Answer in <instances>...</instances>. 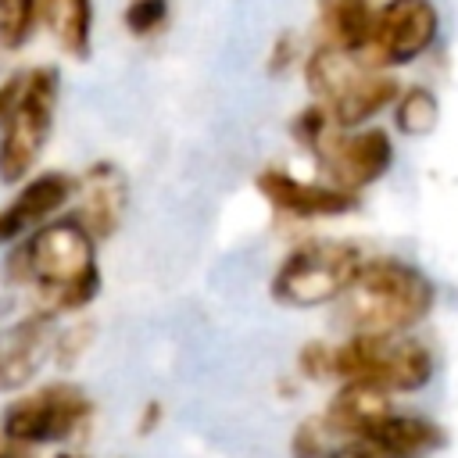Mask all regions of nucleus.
<instances>
[{
  "label": "nucleus",
  "instance_id": "f257e3e1",
  "mask_svg": "<svg viewBox=\"0 0 458 458\" xmlns=\"http://www.w3.org/2000/svg\"><path fill=\"white\" fill-rule=\"evenodd\" d=\"M0 279L7 286H29L32 308L43 318L82 311L100 293L97 240L75 215L50 218L7 247Z\"/></svg>",
  "mask_w": 458,
  "mask_h": 458
},
{
  "label": "nucleus",
  "instance_id": "f03ea898",
  "mask_svg": "<svg viewBox=\"0 0 458 458\" xmlns=\"http://www.w3.org/2000/svg\"><path fill=\"white\" fill-rule=\"evenodd\" d=\"M340 318L351 333H408L437 304L433 279L404 258H365L340 297Z\"/></svg>",
  "mask_w": 458,
  "mask_h": 458
},
{
  "label": "nucleus",
  "instance_id": "7ed1b4c3",
  "mask_svg": "<svg viewBox=\"0 0 458 458\" xmlns=\"http://www.w3.org/2000/svg\"><path fill=\"white\" fill-rule=\"evenodd\" d=\"M433 369V351L408 333H351L333 347V379L372 383L386 394L422 390Z\"/></svg>",
  "mask_w": 458,
  "mask_h": 458
},
{
  "label": "nucleus",
  "instance_id": "20e7f679",
  "mask_svg": "<svg viewBox=\"0 0 458 458\" xmlns=\"http://www.w3.org/2000/svg\"><path fill=\"white\" fill-rule=\"evenodd\" d=\"M365 254L347 240H304L276 265L268 293L283 308H322L344 297Z\"/></svg>",
  "mask_w": 458,
  "mask_h": 458
},
{
  "label": "nucleus",
  "instance_id": "39448f33",
  "mask_svg": "<svg viewBox=\"0 0 458 458\" xmlns=\"http://www.w3.org/2000/svg\"><path fill=\"white\" fill-rule=\"evenodd\" d=\"M89 411H93V401L82 386L54 379L7 401L0 411V433L18 444L43 447V444L68 440L89 419Z\"/></svg>",
  "mask_w": 458,
  "mask_h": 458
},
{
  "label": "nucleus",
  "instance_id": "423d86ee",
  "mask_svg": "<svg viewBox=\"0 0 458 458\" xmlns=\"http://www.w3.org/2000/svg\"><path fill=\"white\" fill-rule=\"evenodd\" d=\"M57 89L61 79L54 68H32L25 75V93L0 129V182L18 186L29 168L39 161L50 129H54V111H57Z\"/></svg>",
  "mask_w": 458,
  "mask_h": 458
},
{
  "label": "nucleus",
  "instance_id": "0eeeda50",
  "mask_svg": "<svg viewBox=\"0 0 458 458\" xmlns=\"http://www.w3.org/2000/svg\"><path fill=\"white\" fill-rule=\"evenodd\" d=\"M440 32L433 0H386L372 14V32L358 54L369 68H397L422 57Z\"/></svg>",
  "mask_w": 458,
  "mask_h": 458
},
{
  "label": "nucleus",
  "instance_id": "6e6552de",
  "mask_svg": "<svg viewBox=\"0 0 458 458\" xmlns=\"http://www.w3.org/2000/svg\"><path fill=\"white\" fill-rule=\"evenodd\" d=\"M326 182L361 193L365 186L379 182L394 165V140L386 129H358V132H333L315 150Z\"/></svg>",
  "mask_w": 458,
  "mask_h": 458
},
{
  "label": "nucleus",
  "instance_id": "1a4fd4ad",
  "mask_svg": "<svg viewBox=\"0 0 458 458\" xmlns=\"http://www.w3.org/2000/svg\"><path fill=\"white\" fill-rule=\"evenodd\" d=\"M258 193L272 204V211L290 218H333L358 208V193L340 190L333 182H308L290 175L286 168H261L254 175Z\"/></svg>",
  "mask_w": 458,
  "mask_h": 458
},
{
  "label": "nucleus",
  "instance_id": "9d476101",
  "mask_svg": "<svg viewBox=\"0 0 458 458\" xmlns=\"http://www.w3.org/2000/svg\"><path fill=\"white\" fill-rule=\"evenodd\" d=\"M54 318L29 311L18 322L0 326V394L25 390L54 354Z\"/></svg>",
  "mask_w": 458,
  "mask_h": 458
},
{
  "label": "nucleus",
  "instance_id": "9b49d317",
  "mask_svg": "<svg viewBox=\"0 0 458 458\" xmlns=\"http://www.w3.org/2000/svg\"><path fill=\"white\" fill-rule=\"evenodd\" d=\"M75 190H79V179H72L68 172H43V175L29 179L11 197V204L0 208V247H11L29 229L50 222L61 208H68Z\"/></svg>",
  "mask_w": 458,
  "mask_h": 458
},
{
  "label": "nucleus",
  "instance_id": "f8f14e48",
  "mask_svg": "<svg viewBox=\"0 0 458 458\" xmlns=\"http://www.w3.org/2000/svg\"><path fill=\"white\" fill-rule=\"evenodd\" d=\"M358 444L372 458H429L447 444V433L440 422H433L422 411H397L390 408L376 426H369Z\"/></svg>",
  "mask_w": 458,
  "mask_h": 458
},
{
  "label": "nucleus",
  "instance_id": "ddd939ff",
  "mask_svg": "<svg viewBox=\"0 0 458 458\" xmlns=\"http://www.w3.org/2000/svg\"><path fill=\"white\" fill-rule=\"evenodd\" d=\"M75 193H79L75 218L86 225V233L97 243L107 240L122 225V215H125V204H129V182H125L122 168L111 165V161H93L82 172Z\"/></svg>",
  "mask_w": 458,
  "mask_h": 458
},
{
  "label": "nucleus",
  "instance_id": "4468645a",
  "mask_svg": "<svg viewBox=\"0 0 458 458\" xmlns=\"http://www.w3.org/2000/svg\"><path fill=\"white\" fill-rule=\"evenodd\" d=\"M394 394L372 386V383H358V379H347L340 383V390L329 397L326 411H322V422L333 437H344V440H358L369 426H376L394 404H390Z\"/></svg>",
  "mask_w": 458,
  "mask_h": 458
},
{
  "label": "nucleus",
  "instance_id": "2eb2a0df",
  "mask_svg": "<svg viewBox=\"0 0 458 458\" xmlns=\"http://www.w3.org/2000/svg\"><path fill=\"white\" fill-rule=\"evenodd\" d=\"M401 86L394 75H386V68H365L336 100H329V114L336 129H358L365 122H372L379 111H386L397 100Z\"/></svg>",
  "mask_w": 458,
  "mask_h": 458
},
{
  "label": "nucleus",
  "instance_id": "dca6fc26",
  "mask_svg": "<svg viewBox=\"0 0 458 458\" xmlns=\"http://www.w3.org/2000/svg\"><path fill=\"white\" fill-rule=\"evenodd\" d=\"M372 14L376 7L369 0H322L318 4V43H329L347 54H361L372 32Z\"/></svg>",
  "mask_w": 458,
  "mask_h": 458
},
{
  "label": "nucleus",
  "instance_id": "f3484780",
  "mask_svg": "<svg viewBox=\"0 0 458 458\" xmlns=\"http://www.w3.org/2000/svg\"><path fill=\"white\" fill-rule=\"evenodd\" d=\"M365 68H369V64H365L361 57H354V54H347V50H336V47H329V43H318V47L308 54V61H304V86H308V93H311L318 104H329V100H336Z\"/></svg>",
  "mask_w": 458,
  "mask_h": 458
},
{
  "label": "nucleus",
  "instance_id": "a211bd4d",
  "mask_svg": "<svg viewBox=\"0 0 458 458\" xmlns=\"http://www.w3.org/2000/svg\"><path fill=\"white\" fill-rule=\"evenodd\" d=\"M39 18L50 25L57 47L86 61L89 43H93V0H39Z\"/></svg>",
  "mask_w": 458,
  "mask_h": 458
},
{
  "label": "nucleus",
  "instance_id": "6ab92c4d",
  "mask_svg": "<svg viewBox=\"0 0 458 458\" xmlns=\"http://www.w3.org/2000/svg\"><path fill=\"white\" fill-rule=\"evenodd\" d=\"M440 118V104H437V93L426 89V86H408L397 93L394 100V125L404 132V136H426Z\"/></svg>",
  "mask_w": 458,
  "mask_h": 458
},
{
  "label": "nucleus",
  "instance_id": "aec40b11",
  "mask_svg": "<svg viewBox=\"0 0 458 458\" xmlns=\"http://www.w3.org/2000/svg\"><path fill=\"white\" fill-rule=\"evenodd\" d=\"M39 0H0V50H21L36 29Z\"/></svg>",
  "mask_w": 458,
  "mask_h": 458
},
{
  "label": "nucleus",
  "instance_id": "412c9836",
  "mask_svg": "<svg viewBox=\"0 0 458 458\" xmlns=\"http://www.w3.org/2000/svg\"><path fill=\"white\" fill-rule=\"evenodd\" d=\"M168 18H172V0H129L122 11V21L136 39L157 36L168 25Z\"/></svg>",
  "mask_w": 458,
  "mask_h": 458
},
{
  "label": "nucleus",
  "instance_id": "4be33fe9",
  "mask_svg": "<svg viewBox=\"0 0 458 458\" xmlns=\"http://www.w3.org/2000/svg\"><path fill=\"white\" fill-rule=\"evenodd\" d=\"M290 136H293L301 147L318 150V147L333 136V114H329V107L318 104V100H311L308 107H301V111L290 118Z\"/></svg>",
  "mask_w": 458,
  "mask_h": 458
},
{
  "label": "nucleus",
  "instance_id": "5701e85b",
  "mask_svg": "<svg viewBox=\"0 0 458 458\" xmlns=\"http://www.w3.org/2000/svg\"><path fill=\"white\" fill-rule=\"evenodd\" d=\"M89 344H93V326H89V322H75V326H68V329H57L50 361H54L57 369H72V365L82 358V351H86Z\"/></svg>",
  "mask_w": 458,
  "mask_h": 458
},
{
  "label": "nucleus",
  "instance_id": "b1692460",
  "mask_svg": "<svg viewBox=\"0 0 458 458\" xmlns=\"http://www.w3.org/2000/svg\"><path fill=\"white\" fill-rule=\"evenodd\" d=\"M329 429H326V422H322V415H315V419H304L297 429H293V437H290V458H322L326 451H329Z\"/></svg>",
  "mask_w": 458,
  "mask_h": 458
},
{
  "label": "nucleus",
  "instance_id": "393cba45",
  "mask_svg": "<svg viewBox=\"0 0 458 458\" xmlns=\"http://www.w3.org/2000/svg\"><path fill=\"white\" fill-rule=\"evenodd\" d=\"M297 369L304 379H333V347L322 340H311L297 354Z\"/></svg>",
  "mask_w": 458,
  "mask_h": 458
},
{
  "label": "nucleus",
  "instance_id": "a878e982",
  "mask_svg": "<svg viewBox=\"0 0 458 458\" xmlns=\"http://www.w3.org/2000/svg\"><path fill=\"white\" fill-rule=\"evenodd\" d=\"M25 75H29V72H11V75L0 82V129L7 125V118L14 114V107H18L21 93H25Z\"/></svg>",
  "mask_w": 458,
  "mask_h": 458
},
{
  "label": "nucleus",
  "instance_id": "bb28decb",
  "mask_svg": "<svg viewBox=\"0 0 458 458\" xmlns=\"http://www.w3.org/2000/svg\"><path fill=\"white\" fill-rule=\"evenodd\" d=\"M293 61H297V39H293V32L276 36L272 54H268V75H283V72H290Z\"/></svg>",
  "mask_w": 458,
  "mask_h": 458
},
{
  "label": "nucleus",
  "instance_id": "cd10ccee",
  "mask_svg": "<svg viewBox=\"0 0 458 458\" xmlns=\"http://www.w3.org/2000/svg\"><path fill=\"white\" fill-rule=\"evenodd\" d=\"M165 422V404L154 397V401H147L143 408H140V419H136V437H150L157 426Z\"/></svg>",
  "mask_w": 458,
  "mask_h": 458
},
{
  "label": "nucleus",
  "instance_id": "c85d7f7f",
  "mask_svg": "<svg viewBox=\"0 0 458 458\" xmlns=\"http://www.w3.org/2000/svg\"><path fill=\"white\" fill-rule=\"evenodd\" d=\"M322 458H372V454H369V451H365L358 440H344L340 447H329Z\"/></svg>",
  "mask_w": 458,
  "mask_h": 458
},
{
  "label": "nucleus",
  "instance_id": "c756f323",
  "mask_svg": "<svg viewBox=\"0 0 458 458\" xmlns=\"http://www.w3.org/2000/svg\"><path fill=\"white\" fill-rule=\"evenodd\" d=\"M0 458H32V447L29 444H18L11 437L0 433Z\"/></svg>",
  "mask_w": 458,
  "mask_h": 458
},
{
  "label": "nucleus",
  "instance_id": "7c9ffc66",
  "mask_svg": "<svg viewBox=\"0 0 458 458\" xmlns=\"http://www.w3.org/2000/svg\"><path fill=\"white\" fill-rule=\"evenodd\" d=\"M57 458H82V454H57Z\"/></svg>",
  "mask_w": 458,
  "mask_h": 458
}]
</instances>
